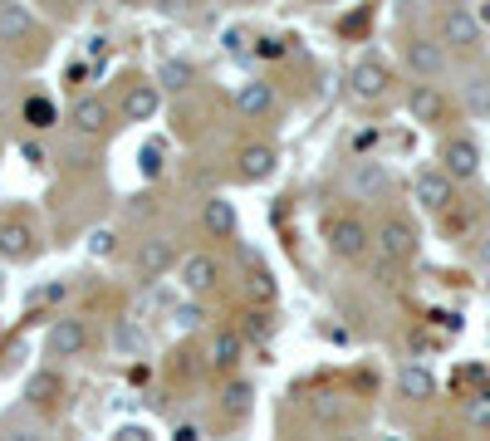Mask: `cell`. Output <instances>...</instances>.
Wrapping results in <instances>:
<instances>
[{
    "label": "cell",
    "instance_id": "obj_1",
    "mask_svg": "<svg viewBox=\"0 0 490 441\" xmlns=\"http://www.w3.org/2000/svg\"><path fill=\"white\" fill-rule=\"evenodd\" d=\"M373 250H378L382 265H402V260H412L417 255V225L402 221V216H388L378 225V235H373Z\"/></svg>",
    "mask_w": 490,
    "mask_h": 441
},
{
    "label": "cell",
    "instance_id": "obj_2",
    "mask_svg": "<svg viewBox=\"0 0 490 441\" xmlns=\"http://www.w3.org/2000/svg\"><path fill=\"white\" fill-rule=\"evenodd\" d=\"M388 89H392V74H388V64L382 59H358L353 64V74H349V93L358 103H382L388 99Z\"/></svg>",
    "mask_w": 490,
    "mask_h": 441
},
{
    "label": "cell",
    "instance_id": "obj_3",
    "mask_svg": "<svg viewBox=\"0 0 490 441\" xmlns=\"http://www.w3.org/2000/svg\"><path fill=\"white\" fill-rule=\"evenodd\" d=\"M324 235H329V250H333L339 260H358L368 245H373V231H368L358 216H333Z\"/></svg>",
    "mask_w": 490,
    "mask_h": 441
},
{
    "label": "cell",
    "instance_id": "obj_4",
    "mask_svg": "<svg viewBox=\"0 0 490 441\" xmlns=\"http://www.w3.org/2000/svg\"><path fill=\"white\" fill-rule=\"evenodd\" d=\"M402 59H408V69H412L422 83L447 74V44H441V40H427V34H417V40L402 44Z\"/></svg>",
    "mask_w": 490,
    "mask_h": 441
},
{
    "label": "cell",
    "instance_id": "obj_5",
    "mask_svg": "<svg viewBox=\"0 0 490 441\" xmlns=\"http://www.w3.org/2000/svg\"><path fill=\"white\" fill-rule=\"evenodd\" d=\"M441 44H451V50H476V44H481V20H476V10H466V5L441 10Z\"/></svg>",
    "mask_w": 490,
    "mask_h": 441
},
{
    "label": "cell",
    "instance_id": "obj_6",
    "mask_svg": "<svg viewBox=\"0 0 490 441\" xmlns=\"http://www.w3.org/2000/svg\"><path fill=\"white\" fill-rule=\"evenodd\" d=\"M441 172L451 177V182H471L476 172H481V148H476L471 138H451L447 148H441Z\"/></svg>",
    "mask_w": 490,
    "mask_h": 441
},
{
    "label": "cell",
    "instance_id": "obj_7",
    "mask_svg": "<svg viewBox=\"0 0 490 441\" xmlns=\"http://www.w3.org/2000/svg\"><path fill=\"white\" fill-rule=\"evenodd\" d=\"M451 177L441 172V167H427V172H417V182H412V197L422 201V211H447L451 206Z\"/></svg>",
    "mask_w": 490,
    "mask_h": 441
},
{
    "label": "cell",
    "instance_id": "obj_8",
    "mask_svg": "<svg viewBox=\"0 0 490 441\" xmlns=\"http://www.w3.org/2000/svg\"><path fill=\"white\" fill-rule=\"evenodd\" d=\"M83 349H89V329H83L79 319H54V329H50V353L54 359H79Z\"/></svg>",
    "mask_w": 490,
    "mask_h": 441
},
{
    "label": "cell",
    "instance_id": "obj_9",
    "mask_svg": "<svg viewBox=\"0 0 490 441\" xmlns=\"http://www.w3.org/2000/svg\"><path fill=\"white\" fill-rule=\"evenodd\" d=\"M408 109H412L417 123H441V118H447V93H441L437 83H412Z\"/></svg>",
    "mask_w": 490,
    "mask_h": 441
},
{
    "label": "cell",
    "instance_id": "obj_10",
    "mask_svg": "<svg viewBox=\"0 0 490 441\" xmlns=\"http://www.w3.org/2000/svg\"><path fill=\"white\" fill-rule=\"evenodd\" d=\"M216 260L207 255V250H191V255L182 260V284H187V294H207L211 284H216Z\"/></svg>",
    "mask_w": 490,
    "mask_h": 441
},
{
    "label": "cell",
    "instance_id": "obj_11",
    "mask_svg": "<svg viewBox=\"0 0 490 441\" xmlns=\"http://www.w3.org/2000/svg\"><path fill=\"white\" fill-rule=\"evenodd\" d=\"M133 265H138L142 280H158L162 270L172 265V241H167V235H148V241L138 245V260H133Z\"/></svg>",
    "mask_w": 490,
    "mask_h": 441
},
{
    "label": "cell",
    "instance_id": "obj_12",
    "mask_svg": "<svg viewBox=\"0 0 490 441\" xmlns=\"http://www.w3.org/2000/svg\"><path fill=\"white\" fill-rule=\"evenodd\" d=\"M349 192L353 197H382L388 192V167L382 162H353V172H349Z\"/></svg>",
    "mask_w": 490,
    "mask_h": 441
},
{
    "label": "cell",
    "instance_id": "obj_13",
    "mask_svg": "<svg viewBox=\"0 0 490 441\" xmlns=\"http://www.w3.org/2000/svg\"><path fill=\"white\" fill-rule=\"evenodd\" d=\"M235 109H241L245 118H270L274 113V89L260 83V79L241 83V89H235Z\"/></svg>",
    "mask_w": 490,
    "mask_h": 441
},
{
    "label": "cell",
    "instance_id": "obj_14",
    "mask_svg": "<svg viewBox=\"0 0 490 441\" xmlns=\"http://www.w3.org/2000/svg\"><path fill=\"white\" fill-rule=\"evenodd\" d=\"M158 83H133V89L123 93V118L128 123H148L152 113H158Z\"/></svg>",
    "mask_w": 490,
    "mask_h": 441
},
{
    "label": "cell",
    "instance_id": "obj_15",
    "mask_svg": "<svg viewBox=\"0 0 490 441\" xmlns=\"http://www.w3.org/2000/svg\"><path fill=\"white\" fill-rule=\"evenodd\" d=\"M398 392H402V398H412V402H427L437 392V378L427 373L422 363H402L398 368Z\"/></svg>",
    "mask_w": 490,
    "mask_h": 441
},
{
    "label": "cell",
    "instance_id": "obj_16",
    "mask_svg": "<svg viewBox=\"0 0 490 441\" xmlns=\"http://www.w3.org/2000/svg\"><path fill=\"white\" fill-rule=\"evenodd\" d=\"M241 349H245V333H235V329H216V333H211L207 359L216 363V368H235V363H241Z\"/></svg>",
    "mask_w": 490,
    "mask_h": 441
},
{
    "label": "cell",
    "instance_id": "obj_17",
    "mask_svg": "<svg viewBox=\"0 0 490 441\" xmlns=\"http://www.w3.org/2000/svg\"><path fill=\"white\" fill-rule=\"evenodd\" d=\"M270 172H274V148L270 142H250V148H241V177L245 182H265Z\"/></svg>",
    "mask_w": 490,
    "mask_h": 441
},
{
    "label": "cell",
    "instance_id": "obj_18",
    "mask_svg": "<svg viewBox=\"0 0 490 441\" xmlns=\"http://www.w3.org/2000/svg\"><path fill=\"white\" fill-rule=\"evenodd\" d=\"M74 128L79 133H103V128H109V103L103 99H93V93H83V99L74 103Z\"/></svg>",
    "mask_w": 490,
    "mask_h": 441
},
{
    "label": "cell",
    "instance_id": "obj_19",
    "mask_svg": "<svg viewBox=\"0 0 490 441\" xmlns=\"http://www.w3.org/2000/svg\"><path fill=\"white\" fill-rule=\"evenodd\" d=\"M461 99L476 118H490V69H476V74L461 83Z\"/></svg>",
    "mask_w": 490,
    "mask_h": 441
},
{
    "label": "cell",
    "instance_id": "obj_20",
    "mask_svg": "<svg viewBox=\"0 0 490 441\" xmlns=\"http://www.w3.org/2000/svg\"><path fill=\"white\" fill-rule=\"evenodd\" d=\"M30 225L20 221H0V255L5 260H30Z\"/></svg>",
    "mask_w": 490,
    "mask_h": 441
},
{
    "label": "cell",
    "instance_id": "obj_21",
    "mask_svg": "<svg viewBox=\"0 0 490 441\" xmlns=\"http://www.w3.org/2000/svg\"><path fill=\"white\" fill-rule=\"evenodd\" d=\"M201 225H207L211 235H235V206L226 197H211L207 211H201Z\"/></svg>",
    "mask_w": 490,
    "mask_h": 441
},
{
    "label": "cell",
    "instance_id": "obj_22",
    "mask_svg": "<svg viewBox=\"0 0 490 441\" xmlns=\"http://www.w3.org/2000/svg\"><path fill=\"white\" fill-rule=\"evenodd\" d=\"M158 83H162V89H172V93H182V89L197 83V64H191V59H162Z\"/></svg>",
    "mask_w": 490,
    "mask_h": 441
},
{
    "label": "cell",
    "instance_id": "obj_23",
    "mask_svg": "<svg viewBox=\"0 0 490 441\" xmlns=\"http://www.w3.org/2000/svg\"><path fill=\"white\" fill-rule=\"evenodd\" d=\"M34 30V15L25 5H0V40H25V34Z\"/></svg>",
    "mask_w": 490,
    "mask_h": 441
},
{
    "label": "cell",
    "instance_id": "obj_24",
    "mask_svg": "<svg viewBox=\"0 0 490 441\" xmlns=\"http://www.w3.org/2000/svg\"><path fill=\"white\" fill-rule=\"evenodd\" d=\"M59 392H64V383H59V373H54V368H40V373H30V383H25V398L34 402V407L54 402Z\"/></svg>",
    "mask_w": 490,
    "mask_h": 441
},
{
    "label": "cell",
    "instance_id": "obj_25",
    "mask_svg": "<svg viewBox=\"0 0 490 441\" xmlns=\"http://www.w3.org/2000/svg\"><path fill=\"white\" fill-rule=\"evenodd\" d=\"M250 402H255V388H250L245 378H231V383L221 388V407L231 412V417H245Z\"/></svg>",
    "mask_w": 490,
    "mask_h": 441
},
{
    "label": "cell",
    "instance_id": "obj_26",
    "mask_svg": "<svg viewBox=\"0 0 490 441\" xmlns=\"http://www.w3.org/2000/svg\"><path fill=\"white\" fill-rule=\"evenodd\" d=\"M172 324L182 329V333H191V329H201V324H207V309H201L197 300H187V304H172Z\"/></svg>",
    "mask_w": 490,
    "mask_h": 441
},
{
    "label": "cell",
    "instance_id": "obj_27",
    "mask_svg": "<svg viewBox=\"0 0 490 441\" xmlns=\"http://www.w3.org/2000/svg\"><path fill=\"white\" fill-rule=\"evenodd\" d=\"M466 422H471L476 432H490V392H476V398H466Z\"/></svg>",
    "mask_w": 490,
    "mask_h": 441
},
{
    "label": "cell",
    "instance_id": "obj_28",
    "mask_svg": "<svg viewBox=\"0 0 490 441\" xmlns=\"http://www.w3.org/2000/svg\"><path fill=\"white\" fill-rule=\"evenodd\" d=\"M25 118H30V128H54L59 123V113H54L50 99H30L25 103Z\"/></svg>",
    "mask_w": 490,
    "mask_h": 441
},
{
    "label": "cell",
    "instance_id": "obj_29",
    "mask_svg": "<svg viewBox=\"0 0 490 441\" xmlns=\"http://www.w3.org/2000/svg\"><path fill=\"white\" fill-rule=\"evenodd\" d=\"M245 284H250V294H255L260 304H270V300H274V284H270L265 270H250V280H245Z\"/></svg>",
    "mask_w": 490,
    "mask_h": 441
},
{
    "label": "cell",
    "instance_id": "obj_30",
    "mask_svg": "<svg viewBox=\"0 0 490 441\" xmlns=\"http://www.w3.org/2000/svg\"><path fill=\"white\" fill-rule=\"evenodd\" d=\"M270 333V314H255V309H250L245 314V339H265Z\"/></svg>",
    "mask_w": 490,
    "mask_h": 441
},
{
    "label": "cell",
    "instance_id": "obj_31",
    "mask_svg": "<svg viewBox=\"0 0 490 441\" xmlns=\"http://www.w3.org/2000/svg\"><path fill=\"white\" fill-rule=\"evenodd\" d=\"M118 349H142V329H133V324H118Z\"/></svg>",
    "mask_w": 490,
    "mask_h": 441
},
{
    "label": "cell",
    "instance_id": "obj_32",
    "mask_svg": "<svg viewBox=\"0 0 490 441\" xmlns=\"http://www.w3.org/2000/svg\"><path fill=\"white\" fill-rule=\"evenodd\" d=\"M89 255H113V231H93L89 235Z\"/></svg>",
    "mask_w": 490,
    "mask_h": 441
},
{
    "label": "cell",
    "instance_id": "obj_33",
    "mask_svg": "<svg viewBox=\"0 0 490 441\" xmlns=\"http://www.w3.org/2000/svg\"><path fill=\"white\" fill-rule=\"evenodd\" d=\"M314 412L319 417H343V402L333 398V392H324V398H314Z\"/></svg>",
    "mask_w": 490,
    "mask_h": 441
},
{
    "label": "cell",
    "instance_id": "obj_34",
    "mask_svg": "<svg viewBox=\"0 0 490 441\" xmlns=\"http://www.w3.org/2000/svg\"><path fill=\"white\" fill-rule=\"evenodd\" d=\"M0 441H44V432H40V427H10Z\"/></svg>",
    "mask_w": 490,
    "mask_h": 441
},
{
    "label": "cell",
    "instance_id": "obj_35",
    "mask_svg": "<svg viewBox=\"0 0 490 441\" xmlns=\"http://www.w3.org/2000/svg\"><path fill=\"white\" fill-rule=\"evenodd\" d=\"M113 441H152V432H148V427H123Z\"/></svg>",
    "mask_w": 490,
    "mask_h": 441
},
{
    "label": "cell",
    "instance_id": "obj_36",
    "mask_svg": "<svg viewBox=\"0 0 490 441\" xmlns=\"http://www.w3.org/2000/svg\"><path fill=\"white\" fill-rule=\"evenodd\" d=\"M158 148H148V152H142V172H148V177H158Z\"/></svg>",
    "mask_w": 490,
    "mask_h": 441
},
{
    "label": "cell",
    "instance_id": "obj_37",
    "mask_svg": "<svg viewBox=\"0 0 490 441\" xmlns=\"http://www.w3.org/2000/svg\"><path fill=\"white\" fill-rule=\"evenodd\" d=\"M177 441H201L197 427H177Z\"/></svg>",
    "mask_w": 490,
    "mask_h": 441
},
{
    "label": "cell",
    "instance_id": "obj_38",
    "mask_svg": "<svg viewBox=\"0 0 490 441\" xmlns=\"http://www.w3.org/2000/svg\"><path fill=\"white\" fill-rule=\"evenodd\" d=\"M481 265L490 270V235H485V241H481Z\"/></svg>",
    "mask_w": 490,
    "mask_h": 441
},
{
    "label": "cell",
    "instance_id": "obj_39",
    "mask_svg": "<svg viewBox=\"0 0 490 441\" xmlns=\"http://www.w3.org/2000/svg\"><path fill=\"white\" fill-rule=\"evenodd\" d=\"M476 20H481V25H490V5H481V10H476Z\"/></svg>",
    "mask_w": 490,
    "mask_h": 441
},
{
    "label": "cell",
    "instance_id": "obj_40",
    "mask_svg": "<svg viewBox=\"0 0 490 441\" xmlns=\"http://www.w3.org/2000/svg\"><path fill=\"white\" fill-rule=\"evenodd\" d=\"M333 441H363V436H353V432H343V436H333Z\"/></svg>",
    "mask_w": 490,
    "mask_h": 441
},
{
    "label": "cell",
    "instance_id": "obj_41",
    "mask_svg": "<svg viewBox=\"0 0 490 441\" xmlns=\"http://www.w3.org/2000/svg\"><path fill=\"white\" fill-rule=\"evenodd\" d=\"M427 441H447V436H427Z\"/></svg>",
    "mask_w": 490,
    "mask_h": 441
}]
</instances>
